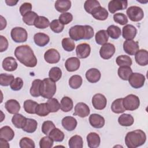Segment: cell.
Wrapping results in <instances>:
<instances>
[{"label":"cell","instance_id":"obj_56","mask_svg":"<svg viewBox=\"0 0 148 148\" xmlns=\"http://www.w3.org/2000/svg\"><path fill=\"white\" fill-rule=\"evenodd\" d=\"M10 88L13 91H18L23 86V80L20 77H16L12 81L10 85Z\"/></svg>","mask_w":148,"mask_h":148},{"label":"cell","instance_id":"obj_5","mask_svg":"<svg viewBox=\"0 0 148 148\" xmlns=\"http://www.w3.org/2000/svg\"><path fill=\"white\" fill-rule=\"evenodd\" d=\"M123 105L127 110H135L140 105L139 98L136 95L129 94L123 98Z\"/></svg>","mask_w":148,"mask_h":148},{"label":"cell","instance_id":"obj_55","mask_svg":"<svg viewBox=\"0 0 148 148\" xmlns=\"http://www.w3.org/2000/svg\"><path fill=\"white\" fill-rule=\"evenodd\" d=\"M113 20L114 22L120 25H124L128 23V18L126 15L122 13H117L113 15Z\"/></svg>","mask_w":148,"mask_h":148},{"label":"cell","instance_id":"obj_53","mask_svg":"<svg viewBox=\"0 0 148 148\" xmlns=\"http://www.w3.org/2000/svg\"><path fill=\"white\" fill-rule=\"evenodd\" d=\"M54 140L49 136H46L42 138L39 141V146L40 148H51L53 146Z\"/></svg>","mask_w":148,"mask_h":148},{"label":"cell","instance_id":"obj_54","mask_svg":"<svg viewBox=\"0 0 148 148\" xmlns=\"http://www.w3.org/2000/svg\"><path fill=\"white\" fill-rule=\"evenodd\" d=\"M54 128H56V126L53 122L50 120H47L44 121L42 124V131L45 135H49L50 131Z\"/></svg>","mask_w":148,"mask_h":148},{"label":"cell","instance_id":"obj_13","mask_svg":"<svg viewBox=\"0 0 148 148\" xmlns=\"http://www.w3.org/2000/svg\"><path fill=\"white\" fill-rule=\"evenodd\" d=\"M60 54L55 49H48L44 54L45 61L49 64H56L60 60Z\"/></svg>","mask_w":148,"mask_h":148},{"label":"cell","instance_id":"obj_2","mask_svg":"<svg viewBox=\"0 0 148 148\" xmlns=\"http://www.w3.org/2000/svg\"><path fill=\"white\" fill-rule=\"evenodd\" d=\"M94 34L93 28L88 25H76L72 27L69 30L70 38L75 41L81 39H90L93 37Z\"/></svg>","mask_w":148,"mask_h":148},{"label":"cell","instance_id":"obj_15","mask_svg":"<svg viewBox=\"0 0 148 148\" xmlns=\"http://www.w3.org/2000/svg\"><path fill=\"white\" fill-rule=\"evenodd\" d=\"M73 115L79 116L82 118L88 116L90 113V109L88 105L83 102H79L75 106Z\"/></svg>","mask_w":148,"mask_h":148},{"label":"cell","instance_id":"obj_37","mask_svg":"<svg viewBox=\"0 0 148 148\" xmlns=\"http://www.w3.org/2000/svg\"><path fill=\"white\" fill-rule=\"evenodd\" d=\"M42 80L40 79L34 80L30 88V94L34 97H38L40 96V84Z\"/></svg>","mask_w":148,"mask_h":148},{"label":"cell","instance_id":"obj_28","mask_svg":"<svg viewBox=\"0 0 148 148\" xmlns=\"http://www.w3.org/2000/svg\"><path fill=\"white\" fill-rule=\"evenodd\" d=\"M14 136V131L9 126H3L0 129V138L8 141L12 140Z\"/></svg>","mask_w":148,"mask_h":148},{"label":"cell","instance_id":"obj_1","mask_svg":"<svg viewBox=\"0 0 148 148\" xmlns=\"http://www.w3.org/2000/svg\"><path fill=\"white\" fill-rule=\"evenodd\" d=\"M14 56L21 64L27 67L33 68L37 64L36 57L28 45L17 46L14 50Z\"/></svg>","mask_w":148,"mask_h":148},{"label":"cell","instance_id":"obj_23","mask_svg":"<svg viewBox=\"0 0 148 148\" xmlns=\"http://www.w3.org/2000/svg\"><path fill=\"white\" fill-rule=\"evenodd\" d=\"M101 77L100 71L97 68H91L87 71L86 73V77L87 80L91 83L98 82Z\"/></svg>","mask_w":148,"mask_h":148},{"label":"cell","instance_id":"obj_18","mask_svg":"<svg viewBox=\"0 0 148 148\" xmlns=\"http://www.w3.org/2000/svg\"><path fill=\"white\" fill-rule=\"evenodd\" d=\"M77 120L72 116H66L61 120V124L63 128L68 131L74 130L77 126Z\"/></svg>","mask_w":148,"mask_h":148},{"label":"cell","instance_id":"obj_60","mask_svg":"<svg viewBox=\"0 0 148 148\" xmlns=\"http://www.w3.org/2000/svg\"><path fill=\"white\" fill-rule=\"evenodd\" d=\"M0 147L9 148L10 147V146L8 142V140L0 138Z\"/></svg>","mask_w":148,"mask_h":148},{"label":"cell","instance_id":"obj_25","mask_svg":"<svg viewBox=\"0 0 148 148\" xmlns=\"http://www.w3.org/2000/svg\"><path fill=\"white\" fill-rule=\"evenodd\" d=\"M87 142L88 147L97 148L101 143L100 136L96 132H90L87 136Z\"/></svg>","mask_w":148,"mask_h":148},{"label":"cell","instance_id":"obj_19","mask_svg":"<svg viewBox=\"0 0 148 148\" xmlns=\"http://www.w3.org/2000/svg\"><path fill=\"white\" fill-rule=\"evenodd\" d=\"M136 62L140 66H146L148 64V52L146 50H139L135 54Z\"/></svg>","mask_w":148,"mask_h":148},{"label":"cell","instance_id":"obj_59","mask_svg":"<svg viewBox=\"0 0 148 148\" xmlns=\"http://www.w3.org/2000/svg\"><path fill=\"white\" fill-rule=\"evenodd\" d=\"M0 51L3 52L6 51L8 48V40L5 36L0 35Z\"/></svg>","mask_w":148,"mask_h":148},{"label":"cell","instance_id":"obj_58","mask_svg":"<svg viewBox=\"0 0 148 148\" xmlns=\"http://www.w3.org/2000/svg\"><path fill=\"white\" fill-rule=\"evenodd\" d=\"M31 9H32V5L31 3H29V2H25L23 3L19 8L20 13L22 16L25 15L28 12L31 11Z\"/></svg>","mask_w":148,"mask_h":148},{"label":"cell","instance_id":"obj_7","mask_svg":"<svg viewBox=\"0 0 148 148\" xmlns=\"http://www.w3.org/2000/svg\"><path fill=\"white\" fill-rule=\"evenodd\" d=\"M128 18L134 22L140 21L143 18L144 12L143 9L137 6H132L129 7L126 11Z\"/></svg>","mask_w":148,"mask_h":148},{"label":"cell","instance_id":"obj_61","mask_svg":"<svg viewBox=\"0 0 148 148\" xmlns=\"http://www.w3.org/2000/svg\"><path fill=\"white\" fill-rule=\"evenodd\" d=\"M0 17H1V28H0V29L3 30L4 28H5L7 23H6V19L2 16H1Z\"/></svg>","mask_w":148,"mask_h":148},{"label":"cell","instance_id":"obj_35","mask_svg":"<svg viewBox=\"0 0 148 148\" xmlns=\"http://www.w3.org/2000/svg\"><path fill=\"white\" fill-rule=\"evenodd\" d=\"M38 127L37 121L33 119H27L26 123L22 128L23 130L28 133H33L34 132Z\"/></svg>","mask_w":148,"mask_h":148},{"label":"cell","instance_id":"obj_22","mask_svg":"<svg viewBox=\"0 0 148 148\" xmlns=\"http://www.w3.org/2000/svg\"><path fill=\"white\" fill-rule=\"evenodd\" d=\"M91 14L96 20L103 21L108 18L109 14L108 12L105 8L100 6L95 8L92 11Z\"/></svg>","mask_w":148,"mask_h":148},{"label":"cell","instance_id":"obj_12","mask_svg":"<svg viewBox=\"0 0 148 148\" xmlns=\"http://www.w3.org/2000/svg\"><path fill=\"white\" fill-rule=\"evenodd\" d=\"M127 1L113 0L108 3V10L111 13H114L120 10L125 9L127 8Z\"/></svg>","mask_w":148,"mask_h":148},{"label":"cell","instance_id":"obj_20","mask_svg":"<svg viewBox=\"0 0 148 148\" xmlns=\"http://www.w3.org/2000/svg\"><path fill=\"white\" fill-rule=\"evenodd\" d=\"M2 65L4 70L8 72H12L17 69L18 64L13 57H7L3 60Z\"/></svg>","mask_w":148,"mask_h":148},{"label":"cell","instance_id":"obj_26","mask_svg":"<svg viewBox=\"0 0 148 148\" xmlns=\"http://www.w3.org/2000/svg\"><path fill=\"white\" fill-rule=\"evenodd\" d=\"M34 40L37 46L43 47L48 44L50 41V38L46 34L39 32L34 35Z\"/></svg>","mask_w":148,"mask_h":148},{"label":"cell","instance_id":"obj_39","mask_svg":"<svg viewBox=\"0 0 148 148\" xmlns=\"http://www.w3.org/2000/svg\"><path fill=\"white\" fill-rule=\"evenodd\" d=\"M50 23L49 20L46 17L38 16L35 21L34 26L39 29H45L50 25Z\"/></svg>","mask_w":148,"mask_h":148},{"label":"cell","instance_id":"obj_11","mask_svg":"<svg viewBox=\"0 0 148 148\" xmlns=\"http://www.w3.org/2000/svg\"><path fill=\"white\" fill-rule=\"evenodd\" d=\"M123 49L127 54L133 56L139 49L138 42L134 40H126L123 43Z\"/></svg>","mask_w":148,"mask_h":148},{"label":"cell","instance_id":"obj_3","mask_svg":"<svg viewBox=\"0 0 148 148\" xmlns=\"http://www.w3.org/2000/svg\"><path fill=\"white\" fill-rule=\"evenodd\" d=\"M146 140V135L141 130L128 132L125 137V143L128 148H136L143 145Z\"/></svg>","mask_w":148,"mask_h":148},{"label":"cell","instance_id":"obj_6","mask_svg":"<svg viewBox=\"0 0 148 148\" xmlns=\"http://www.w3.org/2000/svg\"><path fill=\"white\" fill-rule=\"evenodd\" d=\"M10 36L14 42L16 43H23L27 40L28 34L24 28L17 27L11 30Z\"/></svg>","mask_w":148,"mask_h":148},{"label":"cell","instance_id":"obj_10","mask_svg":"<svg viewBox=\"0 0 148 148\" xmlns=\"http://www.w3.org/2000/svg\"><path fill=\"white\" fill-rule=\"evenodd\" d=\"M92 104L95 109L102 110L105 109L106 106L107 99L103 94L98 93L92 97Z\"/></svg>","mask_w":148,"mask_h":148},{"label":"cell","instance_id":"obj_14","mask_svg":"<svg viewBox=\"0 0 148 148\" xmlns=\"http://www.w3.org/2000/svg\"><path fill=\"white\" fill-rule=\"evenodd\" d=\"M91 52V47L89 44L83 43L78 45L76 48V56L79 58H86L88 57Z\"/></svg>","mask_w":148,"mask_h":148},{"label":"cell","instance_id":"obj_47","mask_svg":"<svg viewBox=\"0 0 148 148\" xmlns=\"http://www.w3.org/2000/svg\"><path fill=\"white\" fill-rule=\"evenodd\" d=\"M100 3L98 1L95 0H87L84 2V8L86 12L91 14L92 11L97 7L100 6Z\"/></svg>","mask_w":148,"mask_h":148},{"label":"cell","instance_id":"obj_4","mask_svg":"<svg viewBox=\"0 0 148 148\" xmlns=\"http://www.w3.org/2000/svg\"><path fill=\"white\" fill-rule=\"evenodd\" d=\"M56 92V84L50 78L42 80L40 84V96L44 98H51Z\"/></svg>","mask_w":148,"mask_h":148},{"label":"cell","instance_id":"obj_36","mask_svg":"<svg viewBox=\"0 0 148 148\" xmlns=\"http://www.w3.org/2000/svg\"><path fill=\"white\" fill-rule=\"evenodd\" d=\"M70 148H82L83 146V140L80 135H74L72 136L68 142Z\"/></svg>","mask_w":148,"mask_h":148},{"label":"cell","instance_id":"obj_30","mask_svg":"<svg viewBox=\"0 0 148 148\" xmlns=\"http://www.w3.org/2000/svg\"><path fill=\"white\" fill-rule=\"evenodd\" d=\"M112 111L116 114L123 113L126 110L123 105V98H118L114 100L111 105Z\"/></svg>","mask_w":148,"mask_h":148},{"label":"cell","instance_id":"obj_51","mask_svg":"<svg viewBox=\"0 0 148 148\" xmlns=\"http://www.w3.org/2000/svg\"><path fill=\"white\" fill-rule=\"evenodd\" d=\"M14 77L12 75L7 73H1L0 75V84L2 86H8L10 85Z\"/></svg>","mask_w":148,"mask_h":148},{"label":"cell","instance_id":"obj_32","mask_svg":"<svg viewBox=\"0 0 148 148\" xmlns=\"http://www.w3.org/2000/svg\"><path fill=\"white\" fill-rule=\"evenodd\" d=\"M73 107V103L72 99L68 97H64L60 102V109L64 112H68L71 111Z\"/></svg>","mask_w":148,"mask_h":148},{"label":"cell","instance_id":"obj_33","mask_svg":"<svg viewBox=\"0 0 148 148\" xmlns=\"http://www.w3.org/2000/svg\"><path fill=\"white\" fill-rule=\"evenodd\" d=\"M118 122L121 126L128 127L133 124L134 119L132 116L130 114L124 113L120 115L118 118Z\"/></svg>","mask_w":148,"mask_h":148},{"label":"cell","instance_id":"obj_31","mask_svg":"<svg viewBox=\"0 0 148 148\" xmlns=\"http://www.w3.org/2000/svg\"><path fill=\"white\" fill-rule=\"evenodd\" d=\"M27 118L23 116L22 114L16 113L13 115L12 118V122L15 127L17 128H23L24 126Z\"/></svg>","mask_w":148,"mask_h":148},{"label":"cell","instance_id":"obj_27","mask_svg":"<svg viewBox=\"0 0 148 148\" xmlns=\"http://www.w3.org/2000/svg\"><path fill=\"white\" fill-rule=\"evenodd\" d=\"M56 9L61 13H65L71 7V2L69 0H57L55 2Z\"/></svg>","mask_w":148,"mask_h":148},{"label":"cell","instance_id":"obj_48","mask_svg":"<svg viewBox=\"0 0 148 148\" xmlns=\"http://www.w3.org/2000/svg\"><path fill=\"white\" fill-rule=\"evenodd\" d=\"M62 46L66 51H72L75 48L74 41L69 38H65L62 40Z\"/></svg>","mask_w":148,"mask_h":148},{"label":"cell","instance_id":"obj_43","mask_svg":"<svg viewBox=\"0 0 148 148\" xmlns=\"http://www.w3.org/2000/svg\"><path fill=\"white\" fill-rule=\"evenodd\" d=\"M38 17V15L36 13L33 11H30L23 16V21L28 25H33Z\"/></svg>","mask_w":148,"mask_h":148},{"label":"cell","instance_id":"obj_46","mask_svg":"<svg viewBox=\"0 0 148 148\" xmlns=\"http://www.w3.org/2000/svg\"><path fill=\"white\" fill-rule=\"evenodd\" d=\"M49 76L51 80L56 82L61 79L62 76V71L61 69L57 66L53 67L49 72Z\"/></svg>","mask_w":148,"mask_h":148},{"label":"cell","instance_id":"obj_50","mask_svg":"<svg viewBox=\"0 0 148 148\" xmlns=\"http://www.w3.org/2000/svg\"><path fill=\"white\" fill-rule=\"evenodd\" d=\"M50 29L55 33L58 34L61 32L64 28V25L62 24L59 20L56 19L53 20L50 23Z\"/></svg>","mask_w":148,"mask_h":148},{"label":"cell","instance_id":"obj_44","mask_svg":"<svg viewBox=\"0 0 148 148\" xmlns=\"http://www.w3.org/2000/svg\"><path fill=\"white\" fill-rule=\"evenodd\" d=\"M107 32L109 36H110L111 38L113 39H118L121 34V29L118 26L114 25L109 26L107 28Z\"/></svg>","mask_w":148,"mask_h":148},{"label":"cell","instance_id":"obj_57","mask_svg":"<svg viewBox=\"0 0 148 148\" xmlns=\"http://www.w3.org/2000/svg\"><path fill=\"white\" fill-rule=\"evenodd\" d=\"M59 21L64 25L68 24L73 20V16L71 13L65 12L60 14L59 16Z\"/></svg>","mask_w":148,"mask_h":148},{"label":"cell","instance_id":"obj_42","mask_svg":"<svg viewBox=\"0 0 148 148\" xmlns=\"http://www.w3.org/2000/svg\"><path fill=\"white\" fill-rule=\"evenodd\" d=\"M46 105L50 113L57 112L60 109V103L58 101L54 98L49 99L46 102Z\"/></svg>","mask_w":148,"mask_h":148},{"label":"cell","instance_id":"obj_34","mask_svg":"<svg viewBox=\"0 0 148 148\" xmlns=\"http://www.w3.org/2000/svg\"><path fill=\"white\" fill-rule=\"evenodd\" d=\"M118 76L123 80H128L130 75L132 73V70L130 66H120L117 70Z\"/></svg>","mask_w":148,"mask_h":148},{"label":"cell","instance_id":"obj_16","mask_svg":"<svg viewBox=\"0 0 148 148\" xmlns=\"http://www.w3.org/2000/svg\"><path fill=\"white\" fill-rule=\"evenodd\" d=\"M137 34V29L132 24L125 25L122 29V35L126 40H133Z\"/></svg>","mask_w":148,"mask_h":148},{"label":"cell","instance_id":"obj_21","mask_svg":"<svg viewBox=\"0 0 148 148\" xmlns=\"http://www.w3.org/2000/svg\"><path fill=\"white\" fill-rule=\"evenodd\" d=\"M80 65V61L77 57H70L68 58L65 63V66L67 71L74 72L77 71Z\"/></svg>","mask_w":148,"mask_h":148},{"label":"cell","instance_id":"obj_41","mask_svg":"<svg viewBox=\"0 0 148 148\" xmlns=\"http://www.w3.org/2000/svg\"><path fill=\"white\" fill-rule=\"evenodd\" d=\"M82 77L77 75L72 76L69 79V85L73 89L79 88L82 86Z\"/></svg>","mask_w":148,"mask_h":148},{"label":"cell","instance_id":"obj_45","mask_svg":"<svg viewBox=\"0 0 148 148\" xmlns=\"http://www.w3.org/2000/svg\"><path fill=\"white\" fill-rule=\"evenodd\" d=\"M116 62L117 65L119 66H130L132 63V59L131 58V57L127 55H121L118 56L116 59Z\"/></svg>","mask_w":148,"mask_h":148},{"label":"cell","instance_id":"obj_52","mask_svg":"<svg viewBox=\"0 0 148 148\" xmlns=\"http://www.w3.org/2000/svg\"><path fill=\"white\" fill-rule=\"evenodd\" d=\"M19 146L21 148H35V145L34 141L29 138L24 137L21 138L19 142Z\"/></svg>","mask_w":148,"mask_h":148},{"label":"cell","instance_id":"obj_49","mask_svg":"<svg viewBox=\"0 0 148 148\" xmlns=\"http://www.w3.org/2000/svg\"><path fill=\"white\" fill-rule=\"evenodd\" d=\"M50 112H49L48 108L47 106L46 103H41L38 105L36 108V111H35V114L37 115L41 116V117H45L47 116Z\"/></svg>","mask_w":148,"mask_h":148},{"label":"cell","instance_id":"obj_62","mask_svg":"<svg viewBox=\"0 0 148 148\" xmlns=\"http://www.w3.org/2000/svg\"><path fill=\"white\" fill-rule=\"evenodd\" d=\"M18 2V1H13V0H9V1L6 0V1H5L6 3L8 6H10L16 5Z\"/></svg>","mask_w":148,"mask_h":148},{"label":"cell","instance_id":"obj_9","mask_svg":"<svg viewBox=\"0 0 148 148\" xmlns=\"http://www.w3.org/2000/svg\"><path fill=\"white\" fill-rule=\"evenodd\" d=\"M115 47L110 43H106L103 45L99 50V54L102 58L104 60L110 59L115 53Z\"/></svg>","mask_w":148,"mask_h":148},{"label":"cell","instance_id":"obj_38","mask_svg":"<svg viewBox=\"0 0 148 148\" xmlns=\"http://www.w3.org/2000/svg\"><path fill=\"white\" fill-rule=\"evenodd\" d=\"M38 103L31 99H27L24 102V110L29 114H35L36 108Z\"/></svg>","mask_w":148,"mask_h":148},{"label":"cell","instance_id":"obj_40","mask_svg":"<svg viewBox=\"0 0 148 148\" xmlns=\"http://www.w3.org/2000/svg\"><path fill=\"white\" fill-rule=\"evenodd\" d=\"M49 136L55 142H62L64 139V134L60 129L54 128L53 129L49 134Z\"/></svg>","mask_w":148,"mask_h":148},{"label":"cell","instance_id":"obj_29","mask_svg":"<svg viewBox=\"0 0 148 148\" xmlns=\"http://www.w3.org/2000/svg\"><path fill=\"white\" fill-rule=\"evenodd\" d=\"M109 35L106 30L101 29L98 31L95 35L96 43L99 45H103L107 43L109 39Z\"/></svg>","mask_w":148,"mask_h":148},{"label":"cell","instance_id":"obj_17","mask_svg":"<svg viewBox=\"0 0 148 148\" xmlns=\"http://www.w3.org/2000/svg\"><path fill=\"white\" fill-rule=\"evenodd\" d=\"M90 125L95 128H101L105 125V119L102 116L93 113L91 114L88 119Z\"/></svg>","mask_w":148,"mask_h":148},{"label":"cell","instance_id":"obj_8","mask_svg":"<svg viewBox=\"0 0 148 148\" xmlns=\"http://www.w3.org/2000/svg\"><path fill=\"white\" fill-rule=\"evenodd\" d=\"M145 77L143 75L139 73H132L129 79L128 82L132 87L134 88H139L143 86L145 82Z\"/></svg>","mask_w":148,"mask_h":148},{"label":"cell","instance_id":"obj_24","mask_svg":"<svg viewBox=\"0 0 148 148\" xmlns=\"http://www.w3.org/2000/svg\"><path fill=\"white\" fill-rule=\"evenodd\" d=\"M5 107L10 114H13L18 113L20 109V105L19 102L17 100L13 99L8 100L5 102Z\"/></svg>","mask_w":148,"mask_h":148}]
</instances>
